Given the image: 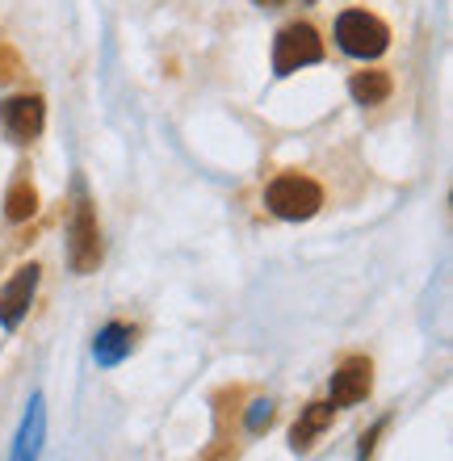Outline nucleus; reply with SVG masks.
Listing matches in <instances>:
<instances>
[{"instance_id": "1", "label": "nucleus", "mask_w": 453, "mask_h": 461, "mask_svg": "<svg viewBox=\"0 0 453 461\" xmlns=\"http://www.w3.org/2000/svg\"><path fill=\"white\" fill-rule=\"evenodd\" d=\"M265 206L269 214L285 222H303V219H315L319 206H323V189H319L306 172H282L273 176L269 189H265Z\"/></svg>"}, {"instance_id": "2", "label": "nucleus", "mask_w": 453, "mask_h": 461, "mask_svg": "<svg viewBox=\"0 0 453 461\" xmlns=\"http://www.w3.org/2000/svg\"><path fill=\"white\" fill-rule=\"evenodd\" d=\"M336 42L353 59H374V55H382L391 47V30H386V22H378L366 9H344L336 17Z\"/></svg>"}, {"instance_id": "3", "label": "nucleus", "mask_w": 453, "mask_h": 461, "mask_svg": "<svg viewBox=\"0 0 453 461\" xmlns=\"http://www.w3.org/2000/svg\"><path fill=\"white\" fill-rule=\"evenodd\" d=\"M319 59H323V38L315 34V25L294 22L277 34V47H273V72L277 76H290V72L311 68V63H319Z\"/></svg>"}, {"instance_id": "4", "label": "nucleus", "mask_w": 453, "mask_h": 461, "mask_svg": "<svg viewBox=\"0 0 453 461\" xmlns=\"http://www.w3.org/2000/svg\"><path fill=\"white\" fill-rule=\"evenodd\" d=\"M369 390H374V365L366 357H349L331 374V407H357L369 399Z\"/></svg>"}, {"instance_id": "5", "label": "nucleus", "mask_w": 453, "mask_h": 461, "mask_svg": "<svg viewBox=\"0 0 453 461\" xmlns=\"http://www.w3.org/2000/svg\"><path fill=\"white\" fill-rule=\"evenodd\" d=\"M42 101L38 97H9L0 105V126L9 134L13 143H34L38 134H42Z\"/></svg>"}, {"instance_id": "6", "label": "nucleus", "mask_w": 453, "mask_h": 461, "mask_svg": "<svg viewBox=\"0 0 453 461\" xmlns=\"http://www.w3.org/2000/svg\"><path fill=\"white\" fill-rule=\"evenodd\" d=\"M34 290H38V265L17 268V273H13V281L0 290V323H5V328H17V323L25 319Z\"/></svg>"}, {"instance_id": "7", "label": "nucleus", "mask_w": 453, "mask_h": 461, "mask_svg": "<svg viewBox=\"0 0 453 461\" xmlns=\"http://www.w3.org/2000/svg\"><path fill=\"white\" fill-rule=\"evenodd\" d=\"M97 256H101L97 219H93V206L80 202V210H76V219H72V265L80 268V273H88V268L97 265Z\"/></svg>"}, {"instance_id": "8", "label": "nucleus", "mask_w": 453, "mask_h": 461, "mask_svg": "<svg viewBox=\"0 0 453 461\" xmlns=\"http://www.w3.org/2000/svg\"><path fill=\"white\" fill-rule=\"evenodd\" d=\"M391 72H382V68H374V72H357L353 80H349V93L357 97V105H382V101L391 97Z\"/></svg>"}, {"instance_id": "9", "label": "nucleus", "mask_w": 453, "mask_h": 461, "mask_svg": "<svg viewBox=\"0 0 453 461\" xmlns=\"http://www.w3.org/2000/svg\"><path fill=\"white\" fill-rule=\"evenodd\" d=\"M328 428H331V402H311L303 411V420L294 424V432H290V445H294V449H311L315 437L328 432Z\"/></svg>"}, {"instance_id": "10", "label": "nucleus", "mask_w": 453, "mask_h": 461, "mask_svg": "<svg viewBox=\"0 0 453 461\" xmlns=\"http://www.w3.org/2000/svg\"><path fill=\"white\" fill-rule=\"evenodd\" d=\"M131 348H135V331L126 328V323H110V328L97 336V344H93V352H97L101 365H118Z\"/></svg>"}, {"instance_id": "11", "label": "nucleus", "mask_w": 453, "mask_h": 461, "mask_svg": "<svg viewBox=\"0 0 453 461\" xmlns=\"http://www.w3.org/2000/svg\"><path fill=\"white\" fill-rule=\"evenodd\" d=\"M34 206H38L34 185L25 181V176H17V181H13V189H9V202H5V214H9L13 222H25L30 214H34Z\"/></svg>"}, {"instance_id": "12", "label": "nucleus", "mask_w": 453, "mask_h": 461, "mask_svg": "<svg viewBox=\"0 0 453 461\" xmlns=\"http://www.w3.org/2000/svg\"><path fill=\"white\" fill-rule=\"evenodd\" d=\"M257 411H252V420H248V428L252 432H260V428H269L273 424V402H252Z\"/></svg>"}]
</instances>
